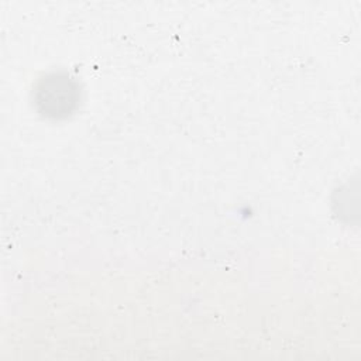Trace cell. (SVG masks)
I'll return each instance as SVG.
<instances>
[{
    "instance_id": "obj_1",
    "label": "cell",
    "mask_w": 361,
    "mask_h": 361,
    "mask_svg": "<svg viewBox=\"0 0 361 361\" xmlns=\"http://www.w3.org/2000/svg\"><path fill=\"white\" fill-rule=\"evenodd\" d=\"M80 100L79 85L68 73L45 75L34 87V103L39 113L51 118L69 116Z\"/></svg>"
}]
</instances>
